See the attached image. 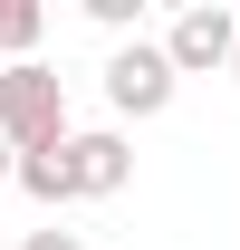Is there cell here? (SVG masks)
<instances>
[{
    "instance_id": "obj_1",
    "label": "cell",
    "mask_w": 240,
    "mask_h": 250,
    "mask_svg": "<svg viewBox=\"0 0 240 250\" xmlns=\"http://www.w3.org/2000/svg\"><path fill=\"white\" fill-rule=\"evenodd\" d=\"M0 145L10 154H48V145H67V87H58V67H0Z\"/></svg>"
},
{
    "instance_id": "obj_3",
    "label": "cell",
    "mask_w": 240,
    "mask_h": 250,
    "mask_svg": "<svg viewBox=\"0 0 240 250\" xmlns=\"http://www.w3.org/2000/svg\"><path fill=\"white\" fill-rule=\"evenodd\" d=\"M231 48H240V10H221V0H192L173 29H163L173 77H211V67H231Z\"/></svg>"
},
{
    "instance_id": "obj_7",
    "label": "cell",
    "mask_w": 240,
    "mask_h": 250,
    "mask_svg": "<svg viewBox=\"0 0 240 250\" xmlns=\"http://www.w3.org/2000/svg\"><path fill=\"white\" fill-rule=\"evenodd\" d=\"M87 20H96V29H135V20H144V0H87Z\"/></svg>"
},
{
    "instance_id": "obj_2",
    "label": "cell",
    "mask_w": 240,
    "mask_h": 250,
    "mask_svg": "<svg viewBox=\"0 0 240 250\" xmlns=\"http://www.w3.org/2000/svg\"><path fill=\"white\" fill-rule=\"evenodd\" d=\"M173 87H182V77H173V58H163V39H144V29H135L116 58H106V106H116V116H135V125H144V116H163V106H173Z\"/></svg>"
},
{
    "instance_id": "obj_10",
    "label": "cell",
    "mask_w": 240,
    "mask_h": 250,
    "mask_svg": "<svg viewBox=\"0 0 240 250\" xmlns=\"http://www.w3.org/2000/svg\"><path fill=\"white\" fill-rule=\"evenodd\" d=\"M231 77H240V48H231Z\"/></svg>"
},
{
    "instance_id": "obj_5",
    "label": "cell",
    "mask_w": 240,
    "mask_h": 250,
    "mask_svg": "<svg viewBox=\"0 0 240 250\" xmlns=\"http://www.w3.org/2000/svg\"><path fill=\"white\" fill-rule=\"evenodd\" d=\"M10 183L29 192L39 212H58V202H77V183H67V154H58V145H48V154H20V164H10Z\"/></svg>"
},
{
    "instance_id": "obj_9",
    "label": "cell",
    "mask_w": 240,
    "mask_h": 250,
    "mask_svg": "<svg viewBox=\"0 0 240 250\" xmlns=\"http://www.w3.org/2000/svg\"><path fill=\"white\" fill-rule=\"evenodd\" d=\"M10 164H20V154H10V145H0V183H10Z\"/></svg>"
},
{
    "instance_id": "obj_6",
    "label": "cell",
    "mask_w": 240,
    "mask_h": 250,
    "mask_svg": "<svg viewBox=\"0 0 240 250\" xmlns=\"http://www.w3.org/2000/svg\"><path fill=\"white\" fill-rule=\"evenodd\" d=\"M39 29H48V10H39V0H0V48H10V67L39 48Z\"/></svg>"
},
{
    "instance_id": "obj_8",
    "label": "cell",
    "mask_w": 240,
    "mask_h": 250,
    "mask_svg": "<svg viewBox=\"0 0 240 250\" xmlns=\"http://www.w3.org/2000/svg\"><path fill=\"white\" fill-rule=\"evenodd\" d=\"M20 250H87V231H29Z\"/></svg>"
},
{
    "instance_id": "obj_4",
    "label": "cell",
    "mask_w": 240,
    "mask_h": 250,
    "mask_svg": "<svg viewBox=\"0 0 240 250\" xmlns=\"http://www.w3.org/2000/svg\"><path fill=\"white\" fill-rule=\"evenodd\" d=\"M67 183H77V202H106V192H125L135 183V145H125L116 125H87V135H77V125H67Z\"/></svg>"
}]
</instances>
